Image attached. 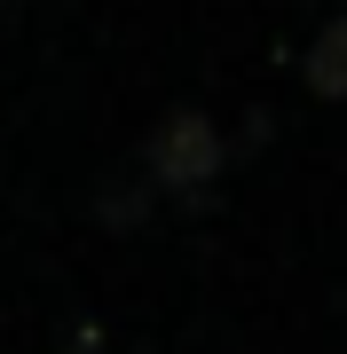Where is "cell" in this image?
I'll list each match as a JSON object with an SVG mask.
<instances>
[{
	"label": "cell",
	"instance_id": "cell-3",
	"mask_svg": "<svg viewBox=\"0 0 347 354\" xmlns=\"http://www.w3.org/2000/svg\"><path fill=\"white\" fill-rule=\"evenodd\" d=\"M158 205V189H150V174H134V181H118V189H103V228H134L142 213Z\"/></svg>",
	"mask_w": 347,
	"mask_h": 354
},
{
	"label": "cell",
	"instance_id": "cell-1",
	"mask_svg": "<svg viewBox=\"0 0 347 354\" xmlns=\"http://www.w3.org/2000/svg\"><path fill=\"white\" fill-rule=\"evenodd\" d=\"M221 165H229V134H221L206 111L158 118L150 150H142V174H150L158 197H206L213 181H221Z\"/></svg>",
	"mask_w": 347,
	"mask_h": 354
},
{
	"label": "cell",
	"instance_id": "cell-4",
	"mask_svg": "<svg viewBox=\"0 0 347 354\" xmlns=\"http://www.w3.org/2000/svg\"><path fill=\"white\" fill-rule=\"evenodd\" d=\"M8 8H16V0H0V16H8Z\"/></svg>",
	"mask_w": 347,
	"mask_h": 354
},
{
	"label": "cell",
	"instance_id": "cell-2",
	"mask_svg": "<svg viewBox=\"0 0 347 354\" xmlns=\"http://www.w3.org/2000/svg\"><path fill=\"white\" fill-rule=\"evenodd\" d=\"M300 71H308V95L323 102H347V8L308 39V55H300Z\"/></svg>",
	"mask_w": 347,
	"mask_h": 354
}]
</instances>
